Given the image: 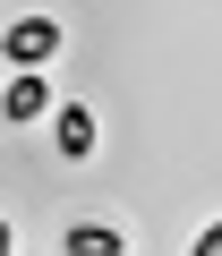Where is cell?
I'll return each mask as SVG.
<instances>
[{
    "label": "cell",
    "instance_id": "cell-1",
    "mask_svg": "<svg viewBox=\"0 0 222 256\" xmlns=\"http://www.w3.org/2000/svg\"><path fill=\"white\" fill-rule=\"evenodd\" d=\"M0 60L9 68H52L60 60V18H18L9 34H0Z\"/></svg>",
    "mask_w": 222,
    "mask_h": 256
},
{
    "label": "cell",
    "instance_id": "cell-2",
    "mask_svg": "<svg viewBox=\"0 0 222 256\" xmlns=\"http://www.w3.org/2000/svg\"><path fill=\"white\" fill-rule=\"evenodd\" d=\"M52 146H60V162H86V154L102 146V120H94L86 102H60V111H52Z\"/></svg>",
    "mask_w": 222,
    "mask_h": 256
},
{
    "label": "cell",
    "instance_id": "cell-3",
    "mask_svg": "<svg viewBox=\"0 0 222 256\" xmlns=\"http://www.w3.org/2000/svg\"><path fill=\"white\" fill-rule=\"evenodd\" d=\"M52 111H60V102H52L43 68H18V77H9V94H0V120H18V128H26V120H52Z\"/></svg>",
    "mask_w": 222,
    "mask_h": 256
},
{
    "label": "cell",
    "instance_id": "cell-4",
    "mask_svg": "<svg viewBox=\"0 0 222 256\" xmlns=\"http://www.w3.org/2000/svg\"><path fill=\"white\" fill-rule=\"evenodd\" d=\"M60 256H128V239H120V222H68Z\"/></svg>",
    "mask_w": 222,
    "mask_h": 256
},
{
    "label": "cell",
    "instance_id": "cell-5",
    "mask_svg": "<svg viewBox=\"0 0 222 256\" xmlns=\"http://www.w3.org/2000/svg\"><path fill=\"white\" fill-rule=\"evenodd\" d=\"M188 256H222V222H205V230H196V248H188Z\"/></svg>",
    "mask_w": 222,
    "mask_h": 256
},
{
    "label": "cell",
    "instance_id": "cell-6",
    "mask_svg": "<svg viewBox=\"0 0 222 256\" xmlns=\"http://www.w3.org/2000/svg\"><path fill=\"white\" fill-rule=\"evenodd\" d=\"M0 256H18V239H9V222H0Z\"/></svg>",
    "mask_w": 222,
    "mask_h": 256
}]
</instances>
